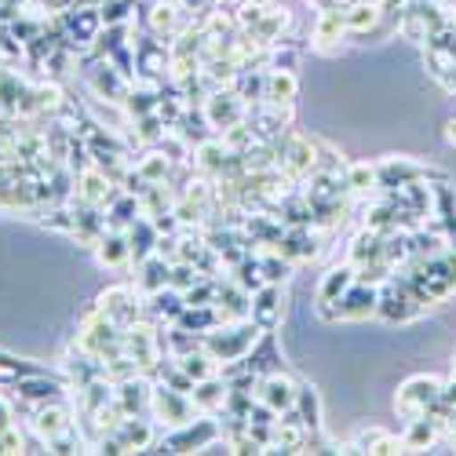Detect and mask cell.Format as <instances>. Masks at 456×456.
Instances as JSON below:
<instances>
[{"mask_svg": "<svg viewBox=\"0 0 456 456\" xmlns=\"http://www.w3.org/2000/svg\"><path fill=\"white\" fill-rule=\"evenodd\" d=\"M259 336H263V329L252 322V318H241V322H223V325H216L212 332H205L201 336V347L219 362V369L226 365V362H238V358H245L256 344H259Z\"/></svg>", "mask_w": 456, "mask_h": 456, "instance_id": "cell-1", "label": "cell"}, {"mask_svg": "<svg viewBox=\"0 0 456 456\" xmlns=\"http://www.w3.org/2000/svg\"><path fill=\"white\" fill-rule=\"evenodd\" d=\"M219 438H223V424L212 412H198L190 424L165 431L158 438V449L161 452H208V445L219 442Z\"/></svg>", "mask_w": 456, "mask_h": 456, "instance_id": "cell-2", "label": "cell"}, {"mask_svg": "<svg viewBox=\"0 0 456 456\" xmlns=\"http://www.w3.org/2000/svg\"><path fill=\"white\" fill-rule=\"evenodd\" d=\"M379 289H384V285L354 281L336 303H325V307H318V314L325 322H369L379 311Z\"/></svg>", "mask_w": 456, "mask_h": 456, "instance_id": "cell-3", "label": "cell"}, {"mask_svg": "<svg viewBox=\"0 0 456 456\" xmlns=\"http://www.w3.org/2000/svg\"><path fill=\"white\" fill-rule=\"evenodd\" d=\"M150 416L158 420V428L172 431V428H183V424L194 420L198 405H194V398H190V395L161 384V379H154V395H150Z\"/></svg>", "mask_w": 456, "mask_h": 456, "instance_id": "cell-4", "label": "cell"}, {"mask_svg": "<svg viewBox=\"0 0 456 456\" xmlns=\"http://www.w3.org/2000/svg\"><path fill=\"white\" fill-rule=\"evenodd\" d=\"M66 379L62 376H52L48 369H41V372H29V376H22V379H15V384H8V391H12V402H15V409H33V405H45V402H59V398H66Z\"/></svg>", "mask_w": 456, "mask_h": 456, "instance_id": "cell-5", "label": "cell"}, {"mask_svg": "<svg viewBox=\"0 0 456 456\" xmlns=\"http://www.w3.org/2000/svg\"><path fill=\"white\" fill-rule=\"evenodd\" d=\"M438 398H442V376L416 372L395 391V409H398V416L412 420V416H424Z\"/></svg>", "mask_w": 456, "mask_h": 456, "instance_id": "cell-6", "label": "cell"}, {"mask_svg": "<svg viewBox=\"0 0 456 456\" xmlns=\"http://www.w3.org/2000/svg\"><path fill=\"white\" fill-rule=\"evenodd\" d=\"M26 420L33 428V435L41 438L45 445L55 442V438H62V435H69V431H77V420H73V409L66 405V398L26 409Z\"/></svg>", "mask_w": 456, "mask_h": 456, "instance_id": "cell-7", "label": "cell"}, {"mask_svg": "<svg viewBox=\"0 0 456 456\" xmlns=\"http://www.w3.org/2000/svg\"><path fill=\"white\" fill-rule=\"evenodd\" d=\"M201 113H205V121L216 128V132H226L231 125L245 121V113H248V102L226 85V88H212L201 102Z\"/></svg>", "mask_w": 456, "mask_h": 456, "instance_id": "cell-8", "label": "cell"}, {"mask_svg": "<svg viewBox=\"0 0 456 456\" xmlns=\"http://www.w3.org/2000/svg\"><path fill=\"white\" fill-rule=\"evenodd\" d=\"M376 175H379V186L384 190H398V186H405V183H416V179H445V172H438V168H431V165H424V161H412V158H384L376 165Z\"/></svg>", "mask_w": 456, "mask_h": 456, "instance_id": "cell-9", "label": "cell"}, {"mask_svg": "<svg viewBox=\"0 0 456 456\" xmlns=\"http://www.w3.org/2000/svg\"><path fill=\"white\" fill-rule=\"evenodd\" d=\"M351 37L347 29V19H344V8H318V19H314V33H311V48L322 52V55H332L339 52Z\"/></svg>", "mask_w": 456, "mask_h": 456, "instance_id": "cell-10", "label": "cell"}, {"mask_svg": "<svg viewBox=\"0 0 456 456\" xmlns=\"http://www.w3.org/2000/svg\"><path fill=\"white\" fill-rule=\"evenodd\" d=\"M248 318L263 329V332H274L285 318V289L281 285H259L252 292V307H248Z\"/></svg>", "mask_w": 456, "mask_h": 456, "instance_id": "cell-11", "label": "cell"}, {"mask_svg": "<svg viewBox=\"0 0 456 456\" xmlns=\"http://www.w3.org/2000/svg\"><path fill=\"white\" fill-rule=\"evenodd\" d=\"M296 391H299V384L289 372H281V369H274V372L256 379V402L271 405L274 412H289L296 405Z\"/></svg>", "mask_w": 456, "mask_h": 456, "instance_id": "cell-12", "label": "cell"}, {"mask_svg": "<svg viewBox=\"0 0 456 456\" xmlns=\"http://www.w3.org/2000/svg\"><path fill=\"white\" fill-rule=\"evenodd\" d=\"M113 438L121 442V449H125V452H142V449H154V445H158L161 428H158L154 416L139 412V416H125L121 428L113 431Z\"/></svg>", "mask_w": 456, "mask_h": 456, "instance_id": "cell-13", "label": "cell"}, {"mask_svg": "<svg viewBox=\"0 0 456 456\" xmlns=\"http://www.w3.org/2000/svg\"><path fill=\"white\" fill-rule=\"evenodd\" d=\"M150 395H154V376H132V379H121L118 384V405L125 409V416H139V412H150Z\"/></svg>", "mask_w": 456, "mask_h": 456, "instance_id": "cell-14", "label": "cell"}, {"mask_svg": "<svg viewBox=\"0 0 456 456\" xmlns=\"http://www.w3.org/2000/svg\"><path fill=\"white\" fill-rule=\"evenodd\" d=\"M135 267H139V274H135V289H139L142 296H154V292H161L165 285H172V259L161 256V252L146 256L142 263H135Z\"/></svg>", "mask_w": 456, "mask_h": 456, "instance_id": "cell-15", "label": "cell"}, {"mask_svg": "<svg viewBox=\"0 0 456 456\" xmlns=\"http://www.w3.org/2000/svg\"><path fill=\"white\" fill-rule=\"evenodd\" d=\"M344 19H347V29L354 37H365L387 19V8H384V0H351L344 8Z\"/></svg>", "mask_w": 456, "mask_h": 456, "instance_id": "cell-16", "label": "cell"}, {"mask_svg": "<svg viewBox=\"0 0 456 456\" xmlns=\"http://www.w3.org/2000/svg\"><path fill=\"white\" fill-rule=\"evenodd\" d=\"M248 307H252V292H245L238 281H219V292H216V311H219V325L223 322H241L248 318Z\"/></svg>", "mask_w": 456, "mask_h": 456, "instance_id": "cell-17", "label": "cell"}, {"mask_svg": "<svg viewBox=\"0 0 456 456\" xmlns=\"http://www.w3.org/2000/svg\"><path fill=\"white\" fill-rule=\"evenodd\" d=\"M354 281H358V267H354V263H339V267H332V271L322 274L318 292H314V303H318V307H325V303H336Z\"/></svg>", "mask_w": 456, "mask_h": 456, "instance_id": "cell-18", "label": "cell"}, {"mask_svg": "<svg viewBox=\"0 0 456 456\" xmlns=\"http://www.w3.org/2000/svg\"><path fill=\"white\" fill-rule=\"evenodd\" d=\"M95 259L102 263L106 271H121L132 263V245H128V234L125 231H106L99 241H95Z\"/></svg>", "mask_w": 456, "mask_h": 456, "instance_id": "cell-19", "label": "cell"}, {"mask_svg": "<svg viewBox=\"0 0 456 456\" xmlns=\"http://www.w3.org/2000/svg\"><path fill=\"white\" fill-rule=\"evenodd\" d=\"M183 311H186V296H183L179 289H172V285H165V289L154 292V296H146V314L154 318L158 325H161V322H165V325H175Z\"/></svg>", "mask_w": 456, "mask_h": 456, "instance_id": "cell-20", "label": "cell"}, {"mask_svg": "<svg viewBox=\"0 0 456 456\" xmlns=\"http://www.w3.org/2000/svg\"><path fill=\"white\" fill-rule=\"evenodd\" d=\"M384 241H387L384 231H376V226H365V231L347 245V263H354V267L362 271L365 263L384 259Z\"/></svg>", "mask_w": 456, "mask_h": 456, "instance_id": "cell-21", "label": "cell"}, {"mask_svg": "<svg viewBox=\"0 0 456 456\" xmlns=\"http://www.w3.org/2000/svg\"><path fill=\"white\" fill-rule=\"evenodd\" d=\"M278 248L292 259V263H307L318 256V234L311 231V226H289V231L281 234Z\"/></svg>", "mask_w": 456, "mask_h": 456, "instance_id": "cell-22", "label": "cell"}, {"mask_svg": "<svg viewBox=\"0 0 456 456\" xmlns=\"http://www.w3.org/2000/svg\"><path fill=\"white\" fill-rule=\"evenodd\" d=\"M402 442H405V452H428V449H438V442H442V428L431 420V416H412L409 428H405V435H402Z\"/></svg>", "mask_w": 456, "mask_h": 456, "instance_id": "cell-23", "label": "cell"}, {"mask_svg": "<svg viewBox=\"0 0 456 456\" xmlns=\"http://www.w3.org/2000/svg\"><path fill=\"white\" fill-rule=\"evenodd\" d=\"M226 391H231V384H226L223 376H208V379H201V384H194V391H190V398H194L198 412H212V416H223V405H226Z\"/></svg>", "mask_w": 456, "mask_h": 456, "instance_id": "cell-24", "label": "cell"}, {"mask_svg": "<svg viewBox=\"0 0 456 456\" xmlns=\"http://www.w3.org/2000/svg\"><path fill=\"white\" fill-rule=\"evenodd\" d=\"M128 245H132V263H142L146 256H154L158 252V226H154V219L150 216H142V219H135L132 226H128Z\"/></svg>", "mask_w": 456, "mask_h": 456, "instance_id": "cell-25", "label": "cell"}, {"mask_svg": "<svg viewBox=\"0 0 456 456\" xmlns=\"http://www.w3.org/2000/svg\"><path fill=\"white\" fill-rule=\"evenodd\" d=\"M292 409H296V416L303 420V428H307V435H318L322 431V395H318V387L299 384Z\"/></svg>", "mask_w": 456, "mask_h": 456, "instance_id": "cell-26", "label": "cell"}, {"mask_svg": "<svg viewBox=\"0 0 456 456\" xmlns=\"http://www.w3.org/2000/svg\"><path fill=\"white\" fill-rule=\"evenodd\" d=\"M263 99L292 106L299 99V77L292 69H267V92H263Z\"/></svg>", "mask_w": 456, "mask_h": 456, "instance_id": "cell-27", "label": "cell"}, {"mask_svg": "<svg viewBox=\"0 0 456 456\" xmlns=\"http://www.w3.org/2000/svg\"><path fill=\"white\" fill-rule=\"evenodd\" d=\"M285 29H289V12L285 8H267V12H263V19L248 33L256 37L263 48H271V45H278L281 37H285Z\"/></svg>", "mask_w": 456, "mask_h": 456, "instance_id": "cell-28", "label": "cell"}, {"mask_svg": "<svg viewBox=\"0 0 456 456\" xmlns=\"http://www.w3.org/2000/svg\"><path fill=\"white\" fill-rule=\"evenodd\" d=\"M179 4H175V0H158V4H150V12H146V26H150V33H154V37H165V41H168V37L179 29Z\"/></svg>", "mask_w": 456, "mask_h": 456, "instance_id": "cell-29", "label": "cell"}, {"mask_svg": "<svg viewBox=\"0 0 456 456\" xmlns=\"http://www.w3.org/2000/svg\"><path fill=\"white\" fill-rule=\"evenodd\" d=\"M135 172H139L146 183H165V179H172L175 165H172V158L165 154L161 146H150V154H142V158L135 161Z\"/></svg>", "mask_w": 456, "mask_h": 456, "instance_id": "cell-30", "label": "cell"}, {"mask_svg": "<svg viewBox=\"0 0 456 456\" xmlns=\"http://www.w3.org/2000/svg\"><path fill=\"white\" fill-rule=\"evenodd\" d=\"M179 329H186V332H198V336H205V332H212L216 325H219V311H216V303H201V307H186L183 314H179V322H175Z\"/></svg>", "mask_w": 456, "mask_h": 456, "instance_id": "cell-31", "label": "cell"}, {"mask_svg": "<svg viewBox=\"0 0 456 456\" xmlns=\"http://www.w3.org/2000/svg\"><path fill=\"white\" fill-rule=\"evenodd\" d=\"M344 186H347V194L365 198L369 190H376V186H379L376 165H369V161H354V165H347V172H344Z\"/></svg>", "mask_w": 456, "mask_h": 456, "instance_id": "cell-32", "label": "cell"}, {"mask_svg": "<svg viewBox=\"0 0 456 456\" xmlns=\"http://www.w3.org/2000/svg\"><path fill=\"white\" fill-rule=\"evenodd\" d=\"M299 59H303V45H296L292 37H281L278 45L267 48V69H299Z\"/></svg>", "mask_w": 456, "mask_h": 456, "instance_id": "cell-33", "label": "cell"}, {"mask_svg": "<svg viewBox=\"0 0 456 456\" xmlns=\"http://www.w3.org/2000/svg\"><path fill=\"white\" fill-rule=\"evenodd\" d=\"M179 362V369L194 379V384H201V379H208V376H219V362L201 347V351H194V354H186V358H175Z\"/></svg>", "mask_w": 456, "mask_h": 456, "instance_id": "cell-34", "label": "cell"}, {"mask_svg": "<svg viewBox=\"0 0 456 456\" xmlns=\"http://www.w3.org/2000/svg\"><path fill=\"white\" fill-rule=\"evenodd\" d=\"M29 372H41L37 362H26V358H12V354H0V387L15 384V379L29 376Z\"/></svg>", "mask_w": 456, "mask_h": 456, "instance_id": "cell-35", "label": "cell"}, {"mask_svg": "<svg viewBox=\"0 0 456 456\" xmlns=\"http://www.w3.org/2000/svg\"><path fill=\"white\" fill-rule=\"evenodd\" d=\"M231 271H234L231 281H238L245 292H256L259 285H267V281H263V274H259V259H256V256H245L241 263H234Z\"/></svg>", "mask_w": 456, "mask_h": 456, "instance_id": "cell-36", "label": "cell"}, {"mask_svg": "<svg viewBox=\"0 0 456 456\" xmlns=\"http://www.w3.org/2000/svg\"><path fill=\"white\" fill-rule=\"evenodd\" d=\"M132 12H135V0H102L99 4L102 26H125L132 22Z\"/></svg>", "mask_w": 456, "mask_h": 456, "instance_id": "cell-37", "label": "cell"}, {"mask_svg": "<svg viewBox=\"0 0 456 456\" xmlns=\"http://www.w3.org/2000/svg\"><path fill=\"white\" fill-rule=\"evenodd\" d=\"M205 274L198 271V263H172V289H179V292H186L190 285H198Z\"/></svg>", "mask_w": 456, "mask_h": 456, "instance_id": "cell-38", "label": "cell"}, {"mask_svg": "<svg viewBox=\"0 0 456 456\" xmlns=\"http://www.w3.org/2000/svg\"><path fill=\"white\" fill-rule=\"evenodd\" d=\"M387 435H391L387 428H376V424H372V428H362V431H358V435H354L351 442L358 445V452H372V449H376L379 442H384Z\"/></svg>", "mask_w": 456, "mask_h": 456, "instance_id": "cell-39", "label": "cell"}, {"mask_svg": "<svg viewBox=\"0 0 456 456\" xmlns=\"http://www.w3.org/2000/svg\"><path fill=\"white\" fill-rule=\"evenodd\" d=\"M15 424V402L12 395H0V428H12Z\"/></svg>", "mask_w": 456, "mask_h": 456, "instance_id": "cell-40", "label": "cell"}, {"mask_svg": "<svg viewBox=\"0 0 456 456\" xmlns=\"http://www.w3.org/2000/svg\"><path fill=\"white\" fill-rule=\"evenodd\" d=\"M442 402H445L449 409H456V369H452V376L442 379Z\"/></svg>", "mask_w": 456, "mask_h": 456, "instance_id": "cell-41", "label": "cell"}, {"mask_svg": "<svg viewBox=\"0 0 456 456\" xmlns=\"http://www.w3.org/2000/svg\"><path fill=\"white\" fill-rule=\"evenodd\" d=\"M445 142H449V146H456V118H449V121H445Z\"/></svg>", "mask_w": 456, "mask_h": 456, "instance_id": "cell-42", "label": "cell"}, {"mask_svg": "<svg viewBox=\"0 0 456 456\" xmlns=\"http://www.w3.org/2000/svg\"><path fill=\"white\" fill-rule=\"evenodd\" d=\"M73 4H92V8H99L102 0H73Z\"/></svg>", "mask_w": 456, "mask_h": 456, "instance_id": "cell-43", "label": "cell"}]
</instances>
